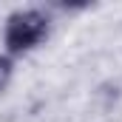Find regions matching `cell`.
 Wrapping results in <instances>:
<instances>
[{
  "instance_id": "6da1fadb",
  "label": "cell",
  "mask_w": 122,
  "mask_h": 122,
  "mask_svg": "<svg viewBox=\"0 0 122 122\" xmlns=\"http://www.w3.org/2000/svg\"><path fill=\"white\" fill-rule=\"evenodd\" d=\"M48 29H51V20L40 9H20V11L9 14L6 29H3L6 54L9 57H20V54L34 51L48 37Z\"/></svg>"
},
{
  "instance_id": "7a4b0ae2",
  "label": "cell",
  "mask_w": 122,
  "mask_h": 122,
  "mask_svg": "<svg viewBox=\"0 0 122 122\" xmlns=\"http://www.w3.org/2000/svg\"><path fill=\"white\" fill-rule=\"evenodd\" d=\"M11 74H14V57L0 54V91L11 82Z\"/></svg>"
}]
</instances>
